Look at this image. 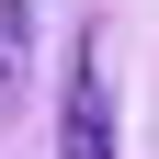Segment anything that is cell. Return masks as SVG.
<instances>
[{"label": "cell", "mask_w": 159, "mask_h": 159, "mask_svg": "<svg viewBox=\"0 0 159 159\" xmlns=\"http://www.w3.org/2000/svg\"><path fill=\"white\" fill-rule=\"evenodd\" d=\"M57 159H114V68L102 34L68 46V91H57Z\"/></svg>", "instance_id": "obj_1"}, {"label": "cell", "mask_w": 159, "mask_h": 159, "mask_svg": "<svg viewBox=\"0 0 159 159\" xmlns=\"http://www.w3.org/2000/svg\"><path fill=\"white\" fill-rule=\"evenodd\" d=\"M23 80H34V0H0V114L23 102Z\"/></svg>", "instance_id": "obj_2"}]
</instances>
